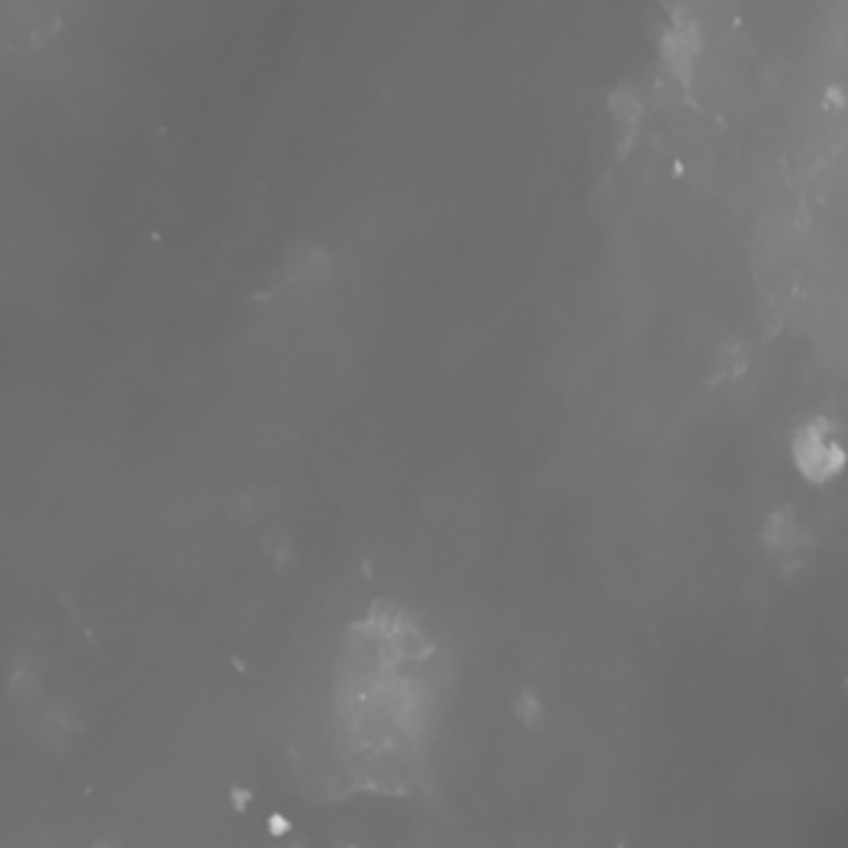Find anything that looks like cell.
<instances>
[{
  "label": "cell",
  "mask_w": 848,
  "mask_h": 848,
  "mask_svg": "<svg viewBox=\"0 0 848 848\" xmlns=\"http://www.w3.org/2000/svg\"><path fill=\"white\" fill-rule=\"evenodd\" d=\"M663 53H667L670 66L680 73V80L690 83V76H693V60H697V53H700V30H697L693 23H677V27H670L667 36H663Z\"/></svg>",
  "instance_id": "obj_2"
},
{
  "label": "cell",
  "mask_w": 848,
  "mask_h": 848,
  "mask_svg": "<svg viewBox=\"0 0 848 848\" xmlns=\"http://www.w3.org/2000/svg\"><path fill=\"white\" fill-rule=\"evenodd\" d=\"M793 461L809 481H829L842 468V444L836 441L833 425L823 418L803 425L793 441Z\"/></svg>",
  "instance_id": "obj_1"
},
{
  "label": "cell",
  "mask_w": 848,
  "mask_h": 848,
  "mask_svg": "<svg viewBox=\"0 0 848 848\" xmlns=\"http://www.w3.org/2000/svg\"><path fill=\"white\" fill-rule=\"evenodd\" d=\"M803 544H809L806 531L799 527V517L793 511H776L766 524V547L779 557L789 561L793 554H803Z\"/></svg>",
  "instance_id": "obj_3"
},
{
  "label": "cell",
  "mask_w": 848,
  "mask_h": 848,
  "mask_svg": "<svg viewBox=\"0 0 848 848\" xmlns=\"http://www.w3.org/2000/svg\"><path fill=\"white\" fill-rule=\"evenodd\" d=\"M610 113H614L620 133H624L627 143H630V139H634V129H637V123H640V100H637V93H634V90H617V93L610 96Z\"/></svg>",
  "instance_id": "obj_4"
},
{
  "label": "cell",
  "mask_w": 848,
  "mask_h": 848,
  "mask_svg": "<svg viewBox=\"0 0 848 848\" xmlns=\"http://www.w3.org/2000/svg\"><path fill=\"white\" fill-rule=\"evenodd\" d=\"M517 720L524 723V726H537L541 723V716H544V710H541V700H537V693H531V690H524L521 697H517Z\"/></svg>",
  "instance_id": "obj_5"
}]
</instances>
